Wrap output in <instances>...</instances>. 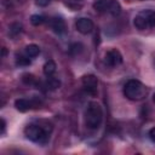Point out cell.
<instances>
[{"label":"cell","instance_id":"15","mask_svg":"<svg viewBox=\"0 0 155 155\" xmlns=\"http://www.w3.org/2000/svg\"><path fill=\"white\" fill-rule=\"evenodd\" d=\"M10 30V34L12 35V36H17L18 34H21L22 33V30H23V27H22V24H19V23H12L11 25H10V28H8Z\"/></svg>","mask_w":155,"mask_h":155},{"label":"cell","instance_id":"10","mask_svg":"<svg viewBox=\"0 0 155 155\" xmlns=\"http://www.w3.org/2000/svg\"><path fill=\"white\" fill-rule=\"evenodd\" d=\"M50 27H51V29H52L56 34H58V35L64 34L65 30H67L65 21H64L62 17H52V18L50 19Z\"/></svg>","mask_w":155,"mask_h":155},{"label":"cell","instance_id":"1","mask_svg":"<svg viewBox=\"0 0 155 155\" xmlns=\"http://www.w3.org/2000/svg\"><path fill=\"white\" fill-rule=\"evenodd\" d=\"M52 132V125L48 122H38V124H29L24 128V136L33 143L45 145L50 140V134Z\"/></svg>","mask_w":155,"mask_h":155},{"label":"cell","instance_id":"4","mask_svg":"<svg viewBox=\"0 0 155 155\" xmlns=\"http://www.w3.org/2000/svg\"><path fill=\"white\" fill-rule=\"evenodd\" d=\"M133 25L138 30H149L155 27V11L150 8L140 10L133 18Z\"/></svg>","mask_w":155,"mask_h":155},{"label":"cell","instance_id":"7","mask_svg":"<svg viewBox=\"0 0 155 155\" xmlns=\"http://www.w3.org/2000/svg\"><path fill=\"white\" fill-rule=\"evenodd\" d=\"M81 84L84 90L91 94V96H96L97 91H98V79L93 75V74H86L82 76L81 79Z\"/></svg>","mask_w":155,"mask_h":155},{"label":"cell","instance_id":"19","mask_svg":"<svg viewBox=\"0 0 155 155\" xmlns=\"http://www.w3.org/2000/svg\"><path fill=\"white\" fill-rule=\"evenodd\" d=\"M148 136H149V139L151 140V143H154V144H155V127H153V128L149 131Z\"/></svg>","mask_w":155,"mask_h":155},{"label":"cell","instance_id":"9","mask_svg":"<svg viewBox=\"0 0 155 155\" xmlns=\"http://www.w3.org/2000/svg\"><path fill=\"white\" fill-rule=\"evenodd\" d=\"M39 102L36 99H28V98H18L15 101V107L18 111L25 113L28 110H31L34 108L39 107Z\"/></svg>","mask_w":155,"mask_h":155},{"label":"cell","instance_id":"14","mask_svg":"<svg viewBox=\"0 0 155 155\" xmlns=\"http://www.w3.org/2000/svg\"><path fill=\"white\" fill-rule=\"evenodd\" d=\"M30 59L31 58H29L24 52L21 53V54H16V64L18 67H27V65H29L30 62H31Z\"/></svg>","mask_w":155,"mask_h":155},{"label":"cell","instance_id":"17","mask_svg":"<svg viewBox=\"0 0 155 155\" xmlns=\"http://www.w3.org/2000/svg\"><path fill=\"white\" fill-rule=\"evenodd\" d=\"M22 81L25 84V85H34L36 82V79L33 74H23L22 75Z\"/></svg>","mask_w":155,"mask_h":155},{"label":"cell","instance_id":"21","mask_svg":"<svg viewBox=\"0 0 155 155\" xmlns=\"http://www.w3.org/2000/svg\"><path fill=\"white\" fill-rule=\"evenodd\" d=\"M153 101H154V103H155V93H154V96H153Z\"/></svg>","mask_w":155,"mask_h":155},{"label":"cell","instance_id":"2","mask_svg":"<svg viewBox=\"0 0 155 155\" xmlns=\"http://www.w3.org/2000/svg\"><path fill=\"white\" fill-rule=\"evenodd\" d=\"M84 122L88 130H98L103 122V109L99 103L90 102L84 113Z\"/></svg>","mask_w":155,"mask_h":155},{"label":"cell","instance_id":"6","mask_svg":"<svg viewBox=\"0 0 155 155\" xmlns=\"http://www.w3.org/2000/svg\"><path fill=\"white\" fill-rule=\"evenodd\" d=\"M124 62L122 54L117 48H110L107 51L105 56H104V63L110 67V68H116L119 65H121Z\"/></svg>","mask_w":155,"mask_h":155},{"label":"cell","instance_id":"18","mask_svg":"<svg viewBox=\"0 0 155 155\" xmlns=\"http://www.w3.org/2000/svg\"><path fill=\"white\" fill-rule=\"evenodd\" d=\"M52 1H53V0H35V4H36L38 6H40V7H46V6H48Z\"/></svg>","mask_w":155,"mask_h":155},{"label":"cell","instance_id":"8","mask_svg":"<svg viewBox=\"0 0 155 155\" xmlns=\"http://www.w3.org/2000/svg\"><path fill=\"white\" fill-rule=\"evenodd\" d=\"M75 28L76 30L82 34V35H87L90 33H92L93 28H94V24L92 22V19L87 18V17H80L76 19L75 22Z\"/></svg>","mask_w":155,"mask_h":155},{"label":"cell","instance_id":"20","mask_svg":"<svg viewBox=\"0 0 155 155\" xmlns=\"http://www.w3.org/2000/svg\"><path fill=\"white\" fill-rule=\"evenodd\" d=\"M5 128H6V122L4 119H1V134H5Z\"/></svg>","mask_w":155,"mask_h":155},{"label":"cell","instance_id":"5","mask_svg":"<svg viewBox=\"0 0 155 155\" xmlns=\"http://www.w3.org/2000/svg\"><path fill=\"white\" fill-rule=\"evenodd\" d=\"M93 8L99 13H108L113 17H117L121 13V5L117 0H94Z\"/></svg>","mask_w":155,"mask_h":155},{"label":"cell","instance_id":"16","mask_svg":"<svg viewBox=\"0 0 155 155\" xmlns=\"http://www.w3.org/2000/svg\"><path fill=\"white\" fill-rule=\"evenodd\" d=\"M44 22H45V18H44V16H41V15H33V16L30 17V23H31L33 25H35V27L41 25Z\"/></svg>","mask_w":155,"mask_h":155},{"label":"cell","instance_id":"11","mask_svg":"<svg viewBox=\"0 0 155 155\" xmlns=\"http://www.w3.org/2000/svg\"><path fill=\"white\" fill-rule=\"evenodd\" d=\"M56 70H57V64H56V62L52 61V59H48V61L44 64V67H42V71H44V74H45L46 76L53 75V74L56 73Z\"/></svg>","mask_w":155,"mask_h":155},{"label":"cell","instance_id":"13","mask_svg":"<svg viewBox=\"0 0 155 155\" xmlns=\"http://www.w3.org/2000/svg\"><path fill=\"white\" fill-rule=\"evenodd\" d=\"M45 86H46L47 90H57L61 86V80L57 79V78H54L53 75L47 76V79L45 81Z\"/></svg>","mask_w":155,"mask_h":155},{"label":"cell","instance_id":"12","mask_svg":"<svg viewBox=\"0 0 155 155\" xmlns=\"http://www.w3.org/2000/svg\"><path fill=\"white\" fill-rule=\"evenodd\" d=\"M24 53L29 57V58H35L39 56L40 53V47L35 44H29L24 47Z\"/></svg>","mask_w":155,"mask_h":155},{"label":"cell","instance_id":"3","mask_svg":"<svg viewBox=\"0 0 155 155\" xmlns=\"http://www.w3.org/2000/svg\"><path fill=\"white\" fill-rule=\"evenodd\" d=\"M122 92H124V96H125L127 99L138 102V101H142V99L145 98V96H147V93H148V90H147L145 85L142 84L139 80L130 79V80H127L126 84L124 85Z\"/></svg>","mask_w":155,"mask_h":155}]
</instances>
